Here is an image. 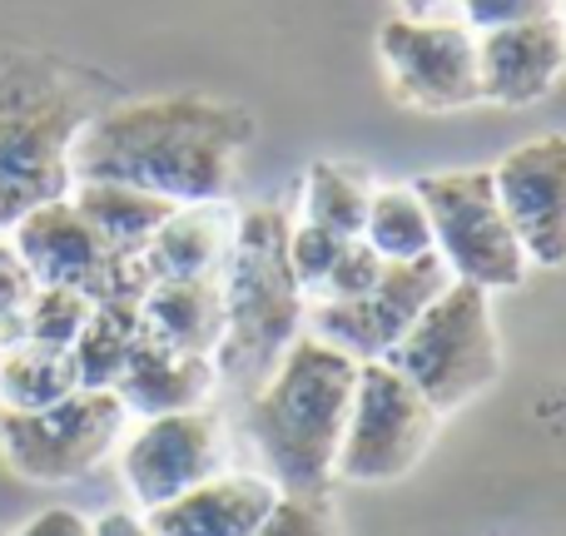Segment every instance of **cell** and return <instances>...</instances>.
Segmentation results:
<instances>
[{
  "label": "cell",
  "instance_id": "11",
  "mask_svg": "<svg viewBox=\"0 0 566 536\" xmlns=\"http://www.w3.org/2000/svg\"><path fill=\"white\" fill-rule=\"evenodd\" d=\"M378 60L388 70L392 95L422 115L478 105V35L462 20H408L392 15L378 30Z\"/></svg>",
  "mask_w": 566,
  "mask_h": 536
},
{
  "label": "cell",
  "instance_id": "23",
  "mask_svg": "<svg viewBox=\"0 0 566 536\" xmlns=\"http://www.w3.org/2000/svg\"><path fill=\"white\" fill-rule=\"evenodd\" d=\"M358 239L382 264H408V259L432 254V224H428L422 199L412 195V185L373 189V204H368V219H363Z\"/></svg>",
  "mask_w": 566,
  "mask_h": 536
},
{
  "label": "cell",
  "instance_id": "21",
  "mask_svg": "<svg viewBox=\"0 0 566 536\" xmlns=\"http://www.w3.org/2000/svg\"><path fill=\"white\" fill-rule=\"evenodd\" d=\"M139 343V303L135 298H105L90 308V323L80 328L75 348V372H80V388H115L119 368H125L129 348Z\"/></svg>",
  "mask_w": 566,
  "mask_h": 536
},
{
  "label": "cell",
  "instance_id": "8",
  "mask_svg": "<svg viewBox=\"0 0 566 536\" xmlns=\"http://www.w3.org/2000/svg\"><path fill=\"white\" fill-rule=\"evenodd\" d=\"M129 412L115 392L80 388L40 412H0V458L25 482H75L95 472L125 438Z\"/></svg>",
  "mask_w": 566,
  "mask_h": 536
},
{
  "label": "cell",
  "instance_id": "16",
  "mask_svg": "<svg viewBox=\"0 0 566 536\" xmlns=\"http://www.w3.org/2000/svg\"><path fill=\"white\" fill-rule=\"evenodd\" d=\"M279 487L259 472H219V477L189 487L185 497L145 512L155 536H254L269 517Z\"/></svg>",
  "mask_w": 566,
  "mask_h": 536
},
{
  "label": "cell",
  "instance_id": "5",
  "mask_svg": "<svg viewBox=\"0 0 566 536\" xmlns=\"http://www.w3.org/2000/svg\"><path fill=\"white\" fill-rule=\"evenodd\" d=\"M392 372L412 382L432 412H458L502 378V338L492 323V293L478 283L452 278L428 308L418 313L408 333L392 343Z\"/></svg>",
  "mask_w": 566,
  "mask_h": 536
},
{
  "label": "cell",
  "instance_id": "28",
  "mask_svg": "<svg viewBox=\"0 0 566 536\" xmlns=\"http://www.w3.org/2000/svg\"><path fill=\"white\" fill-rule=\"evenodd\" d=\"M382 273V259L373 254L363 239H348L338 254V264H333V273L323 278V288L313 293L308 303H343V298H358V293H368L373 283H378Z\"/></svg>",
  "mask_w": 566,
  "mask_h": 536
},
{
  "label": "cell",
  "instance_id": "22",
  "mask_svg": "<svg viewBox=\"0 0 566 536\" xmlns=\"http://www.w3.org/2000/svg\"><path fill=\"white\" fill-rule=\"evenodd\" d=\"M373 204V179L353 165H338V159H318L303 175V219L298 224L328 229L338 239H358L363 219H368Z\"/></svg>",
  "mask_w": 566,
  "mask_h": 536
},
{
  "label": "cell",
  "instance_id": "14",
  "mask_svg": "<svg viewBox=\"0 0 566 536\" xmlns=\"http://www.w3.org/2000/svg\"><path fill=\"white\" fill-rule=\"evenodd\" d=\"M566 70V30L562 15L527 20L507 30H482L478 35V90L492 105H537L552 95V85Z\"/></svg>",
  "mask_w": 566,
  "mask_h": 536
},
{
  "label": "cell",
  "instance_id": "24",
  "mask_svg": "<svg viewBox=\"0 0 566 536\" xmlns=\"http://www.w3.org/2000/svg\"><path fill=\"white\" fill-rule=\"evenodd\" d=\"M90 308L95 303L75 288H35L25 313V343H40V348H75L80 328L90 323Z\"/></svg>",
  "mask_w": 566,
  "mask_h": 536
},
{
  "label": "cell",
  "instance_id": "18",
  "mask_svg": "<svg viewBox=\"0 0 566 536\" xmlns=\"http://www.w3.org/2000/svg\"><path fill=\"white\" fill-rule=\"evenodd\" d=\"M139 328H145V338L175 353L214 358L219 333H224L219 278H155L139 298Z\"/></svg>",
  "mask_w": 566,
  "mask_h": 536
},
{
  "label": "cell",
  "instance_id": "29",
  "mask_svg": "<svg viewBox=\"0 0 566 536\" xmlns=\"http://www.w3.org/2000/svg\"><path fill=\"white\" fill-rule=\"evenodd\" d=\"M462 6V25L472 35L482 30H507V25H527V20H547L562 10V0H458Z\"/></svg>",
  "mask_w": 566,
  "mask_h": 536
},
{
  "label": "cell",
  "instance_id": "31",
  "mask_svg": "<svg viewBox=\"0 0 566 536\" xmlns=\"http://www.w3.org/2000/svg\"><path fill=\"white\" fill-rule=\"evenodd\" d=\"M90 536H155V527L139 512H105L90 522Z\"/></svg>",
  "mask_w": 566,
  "mask_h": 536
},
{
  "label": "cell",
  "instance_id": "30",
  "mask_svg": "<svg viewBox=\"0 0 566 536\" xmlns=\"http://www.w3.org/2000/svg\"><path fill=\"white\" fill-rule=\"evenodd\" d=\"M15 536H90V522L75 507H45L25 522Z\"/></svg>",
  "mask_w": 566,
  "mask_h": 536
},
{
  "label": "cell",
  "instance_id": "7",
  "mask_svg": "<svg viewBox=\"0 0 566 536\" xmlns=\"http://www.w3.org/2000/svg\"><path fill=\"white\" fill-rule=\"evenodd\" d=\"M432 438H438L432 402L402 372H392L388 362H358L353 408H348V428H343V442H338L333 477L368 482V487L398 482L428 458Z\"/></svg>",
  "mask_w": 566,
  "mask_h": 536
},
{
  "label": "cell",
  "instance_id": "20",
  "mask_svg": "<svg viewBox=\"0 0 566 536\" xmlns=\"http://www.w3.org/2000/svg\"><path fill=\"white\" fill-rule=\"evenodd\" d=\"M70 392H80V372L65 348L20 343L0 358V412H40L65 402Z\"/></svg>",
  "mask_w": 566,
  "mask_h": 536
},
{
  "label": "cell",
  "instance_id": "32",
  "mask_svg": "<svg viewBox=\"0 0 566 536\" xmlns=\"http://www.w3.org/2000/svg\"><path fill=\"white\" fill-rule=\"evenodd\" d=\"M442 6H452V0H398V15H408V20H432V15H442Z\"/></svg>",
  "mask_w": 566,
  "mask_h": 536
},
{
  "label": "cell",
  "instance_id": "4",
  "mask_svg": "<svg viewBox=\"0 0 566 536\" xmlns=\"http://www.w3.org/2000/svg\"><path fill=\"white\" fill-rule=\"evenodd\" d=\"M289 229L293 219L279 204H259L234 219V244L219 273L224 333L214 348V372L239 392H254L303 333L308 298L289 269Z\"/></svg>",
  "mask_w": 566,
  "mask_h": 536
},
{
  "label": "cell",
  "instance_id": "25",
  "mask_svg": "<svg viewBox=\"0 0 566 536\" xmlns=\"http://www.w3.org/2000/svg\"><path fill=\"white\" fill-rule=\"evenodd\" d=\"M35 298V278L25 273L20 254L10 249V239L0 234V358L15 353L25 343V313Z\"/></svg>",
  "mask_w": 566,
  "mask_h": 536
},
{
  "label": "cell",
  "instance_id": "33",
  "mask_svg": "<svg viewBox=\"0 0 566 536\" xmlns=\"http://www.w3.org/2000/svg\"><path fill=\"white\" fill-rule=\"evenodd\" d=\"M557 15H562V30H566V0H562V10H557Z\"/></svg>",
  "mask_w": 566,
  "mask_h": 536
},
{
  "label": "cell",
  "instance_id": "2",
  "mask_svg": "<svg viewBox=\"0 0 566 536\" xmlns=\"http://www.w3.org/2000/svg\"><path fill=\"white\" fill-rule=\"evenodd\" d=\"M119 90L50 50H0V234L75 189V139Z\"/></svg>",
  "mask_w": 566,
  "mask_h": 536
},
{
  "label": "cell",
  "instance_id": "1",
  "mask_svg": "<svg viewBox=\"0 0 566 536\" xmlns=\"http://www.w3.org/2000/svg\"><path fill=\"white\" fill-rule=\"evenodd\" d=\"M259 119L214 95L115 99L75 139V185H125L165 204H224Z\"/></svg>",
  "mask_w": 566,
  "mask_h": 536
},
{
  "label": "cell",
  "instance_id": "12",
  "mask_svg": "<svg viewBox=\"0 0 566 536\" xmlns=\"http://www.w3.org/2000/svg\"><path fill=\"white\" fill-rule=\"evenodd\" d=\"M224 428L214 412H169V418H145L119 448V477L129 497L145 512L185 497L189 487L224 472Z\"/></svg>",
  "mask_w": 566,
  "mask_h": 536
},
{
  "label": "cell",
  "instance_id": "6",
  "mask_svg": "<svg viewBox=\"0 0 566 536\" xmlns=\"http://www.w3.org/2000/svg\"><path fill=\"white\" fill-rule=\"evenodd\" d=\"M412 195L428 209L432 254L448 264L458 283L497 293L527 278L532 264L497 204L492 169H432L412 179Z\"/></svg>",
  "mask_w": 566,
  "mask_h": 536
},
{
  "label": "cell",
  "instance_id": "3",
  "mask_svg": "<svg viewBox=\"0 0 566 536\" xmlns=\"http://www.w3.org/2000/svg\"><path fill=\"white\" fill-rule=\"evenodd\" d=\"M353 382H358V362L348 353L313 333H298L279 368L249 392L244 432L264 462V477L279 492L328 497L353 408Z\"/></svg>",
  "mask_w": 566,
  "mask_h": 536
},
{
  "label": "cell",
  "instance_id": "19",
  "mask_svg": "<svg viewBox=\"0 0 566 536\" xmlns=\"http://www.w3.org/2000/svg\"><path fill=\"white\" fill-rule=\"evenodd\" d=\"M70 199L85 214V224L99 234V244L119 259L145 254L155 229L179 209V204H165V199L139 195V189H125V185H75Z\"/></svg>",
  "mask_w": 566,
  "mask_h": 536
},
{
  "label": "cell",
  "instance_id": "10",
  "mask_svg": "<svg viewBox=\"0 0 566 536\" xmlns=\"http://www.w3.org/2000/svg\"><path fill=\"white\" fill-rule=\"evenodd\" d=\"M452 283L448 264L438 254L408 259V264H382L378 283L358 298L343 303H308L303 328L313 338L333 343L338 353H348L353 362H382L392 353V343L418 323V313L438 298Z\"/></svg>",
  "mask_w": 566,
  "mask_h": 536
},
{
  "label": "cell",
  "instance_id": "17",
  "mask_svg": "<svg viewBox=\"0 0 566 536\" xmlns=\"http://www.w3.org/2000/svg\"><path fill=\"white\" fill-rule=\"evenodd\" d=\"M234 244V214L224 204H179L155 239L145 244L139 264H145L149 283L155 278H219Z\"/></svg>",
  "mask_w": 566,
  "mask_h": 536
},
{
  "label": "cell",
  "instance_id": "9",
  "mask_svg": "<svg viewBox=\"0 0 566 536\" xmlns=\"http://www.w3.org/2000/svg\"><path fill=\"white\" fill-rule=\"evenodd\" d=\"M6 239L20 254L25 273L35 278V288H75V293H85L90 303H105V298L139 303L149 288L145 264L109 254L70 195L30 209Z\"/></svg>",
  "mask_w": 566,
  "mask_h": 536
},
{
  "label": "cell",
  "instance_id": "27",
  "mask_svg": "<svg viewBox=\"0 0 566 536\" xmlns=\"http://www.w3.org/2000/svg\"><path fill=\"white\" fill-rule=\"evenodd\" d=\"M254 536H338V522H333V512H328V497L279 492Z\"/></svg>",
  "mask_w": 566,
  "mask_h": 536
},
{
  "label": "cell",
  "instance_id": "15",
  "mask_svg": "<svg viewBox=\"0 0 566 536\" xmlns=\"http://www.w3.org/2000/svg\"><path fill=\"white\" fill-rule=\"evenodd\" d=\"M219 372L214 358H199V353H175L165 343L145 338L139 328V343L129 348L125 368L115 378V398L129 418H169V412H195L214 398Z\"/></svg>",
  "mask_w": 566,
  "mask_h": 536
},
{
  "label": "cell",
  "instance_id": "34",
  "mask_svg": "<svg viewBox=\"0 0 566 536\" xmlns=\"http://www.w3.org/2000/svg\"><path fill=\"white\" fill-rule=\"evenodd\" d=\"M0 536H6V532H0Z\"/></svg>",
  "mask_w": 566,
  "mask_h": 536
},
{
  "label": "cell",
  "instance_id": "26",
  "mask_svg": "<svg viewBox=\"0 0 566 536\" xmlns=\"http://www.w3.org/2000/svg\"><path fill=\"white\" fill-rule=\"evenodd\" d=\"M343 244H348V239L328 234V229H313V224L289 229V269H293V278H298L303 298H313V293L323 288V278H328L333 264H338Z\"/></svg>",
  "mask_w": 566,
  "mask_h": 536
},
{
  "label": "cell",
  "instance_id": "13",
  "mask_svg": "<svg viewBox=\"0 0 566 536\" xmlns=\"http://www.w3.org/2000/svg\"><path fill=\"white\" fill-rule=\"evenodd\" d=\"M492 189L517 234L527 264H566V135H537L502 155L492 169Z\"/></svg>",
  "mask_w": 566,
  "mask_h": 536
}]
</instances>
